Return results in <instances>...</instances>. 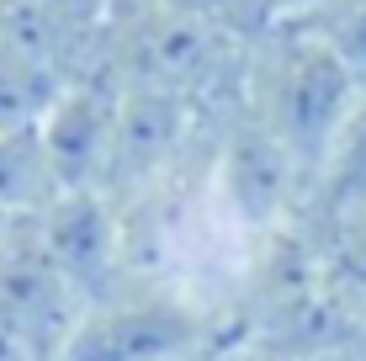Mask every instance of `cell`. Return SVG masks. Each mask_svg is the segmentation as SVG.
I'll use <instances>...</instances> for the list:
<instances>
[{
  "instance_id": "obj_1",
  "label": "cell",
  "mask_w": 366,
  "mask_h": 361,
  "mask_svg": "<svg viewBox=\"0 0 366 361\" xmlns=\"http://www.w3.org/2000/svg\"><path fill=\"white\" fill-rule=\"evenodd\" d=\"M361 96L366 91L350 80V69L292 21H271L249 43L239 112L292 159L302 181H313Z\"/></svg>"
},
{
  "instance_id": "obj_2",
  "label": "cell",
  "mask_w": 366,
  "mask_h": 361,
  "mask_svg": "<svg viewBox=\"0 0 366 361\" xmlns=\"http://www.w3.org/2000/svg\"><path fill=\"white\" fill-rule=\"evenodd\" d=\"M244 59L249 43H234V37L202 27L159 0H144V6L112 11L101 74L117 91H154V96L197 102L207 112H234Z\"/></svg>"
},
{
  "instance_id": "obj_3",
  "label": "cell",
  "mask_w": 366,
  "mask_h": 361,
  "mask_svg": "<svg viewBox=\"0 0 366 361\" xmlns=\"http://www.w3.org/2000/svg\"><path fill=\"white\" fill-rule=\"evenodd\" d=\"M59 361H212V319L186 292L133 282L85 308Z\"/></svg>"
},
{
  "instance_id": "obj_4",
  "label": "cell",
  "mask_w": 366,
  "mask_h": 361,
  "mask_svg": "<svg viewBox=\"0 0 366 361\" xmlns=\"http://www.w3.org/2000/svg\"><path fill=\"white\" fill-rule=\"evenodd\" d=\"M37 244L48 250L85 308L133 287V223L128 207L107 192H59L32 218Z\"/></svg>"
},
{
  "instance_id": "obj_5",
  "label": "cell",
  "mask_w": 366,
  "mask_h": 361,
  "mask_svg": "<svg viewBox=\"0 0 366 361\" xmlns=\"http://www.w3.org/2000/svg\"><path fill=\"white\" fill-rule=\"evenodd\" d=\"M117 122H122V91L107 74H85L59 91L48 117L37 122L59 192H107L112 186Z\"/></svg>"
},
{
  "instance_id": "obj_6",
  "label": "cell",
  "mask_w": 366,
  "mask_h": 361,
  "mask_svg": "<svg viewBox=\"0 0 366 361\" xmlns=\"http://www.w3.org/2000/svg\"><path fill=\"white\" fill-rule=\"evenodd\" d=\"M356 218H366V96L356 102L350 122L340 128V139L330 144L324 165L313 170L297 223H308L319 234H335Z\"/></svg>"
},
{
  "instance_id": "obj_7",
  "label": "cell",
  "mask_w": 366,
  "mask_h": 361,
  "mask_svg": "<svg viewBox=\"0 0 366 361\" xmlns=\"http://www.w3.org/2000/svg\"><path fill=\"white\" fill-rule=\"evenodd\" d=\"M59 197V176L37 128H0V213L27 223Z\"/></svg>"
},
{
  "instance_id": "obj_8",
  "label": "cell",
  "mask_w": 366,
  "mask_h": 361,
  "mask_svg": "<svg viewBox=\"0 0 366 361\" xmlns=\"http://www.w3.org/2000/svg\"><path fill=\"white\" fill-rule=\"evenodd\" d=\"M282 21H292L297 32L324 43L350 69V80L366 91V0H302Z\"/></svg>"
},
{
  "instance_id": "obj_9",
  "label": "cell",
  "mask_w": 366,
  "mask_h": 361,
  "mask_svg": "<svg viewBox=\"0 0 366 361\" xmlns=\"http://www.w3.org/2000/svg\"><path fill=\"white\" fill-rule=\"evenodd\" d=\"M159 6L181 11V16H192V21H202V27L234 37V43H255V37L276 21L271 0H159Z\"/></svg>"
},
{
  "instance_id": "obj_10",
  "label": "cell",
  "mask_w": 366,
  "mask_h": 361,
  "mask_svg": "<svg viewBox=\"0 0 366 361\" xmlns=\"http://www.w3.org/2000/svg\"><path fill=\"white\" fill-rule=\"evenodd\" d=\"M0 361H43V356H37L32 345L21 340V335L6 325V319H0Z\"/></svg>"
},
{
  "instance_id": "obj_11",
  "label": "cell",
  "mask_w": 366,
  "mask_h": 361,
  "mask_svg": "<svg viewBox=\"0 0 366 361\" xmlns=\"http://www.w3.org/2000/svg\"><path fill=\"white\" fill-rule=\"evenodd\" d=\"M302 6V0H271V11H276V21H282V16H292V11Z\"/></svg>"
},
{
  "instance_id": "obj_12",
  "label": "cell",
  "mask_w": 366,
  "mask_h": 361,
  "mask_svg": "<svg viewBox=\"0 0 366 361\" xmlns=\"http://www.w3.org/2000/svg\"><path fill=\"white\" fill-rule=\"evenodd\" d=\"M11 229H16V218H6V213H0V244L11 239Z\"/></svg>"
},
{
  "instance_id": "obj_13",
  "label": "cell",
  "mask_w": 366,
  "mask_h": 361,
  "mask_svg": "<svg viewBox=\"0 0 366 361\" xmlns=\"http://www.w3.org/2000/svg\"><path fill=\"white\" fill-rule=\"evenodd\" d=\"M122 6H144V0H117V11H122Z\"/></svg>"
}]
</instances>
